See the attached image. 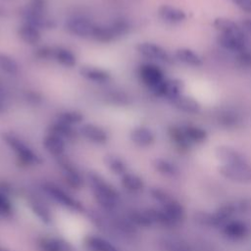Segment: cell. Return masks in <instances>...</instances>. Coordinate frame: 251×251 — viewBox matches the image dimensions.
Wrapping results in <instances>:
<instances>
[{
	"label": "cell",
	"mask_w": 251,
	"mask_h": 251,
	"mask_svg": "<svg viewBox=\"0 0 251 251\" xmlns=\"http://www.w3.org/2000/svg\"><path fill=\"white\" fill-rule=\"evenodd\" d=\"M88 181L96 202L107 210H113L117 207L120 194L115 186L107 181L100 174L89 172Z\"/></svg>",
	"instance_id": "6da1fadb"
},
{
	"label": "cell",
	"mask_w": 251,
	"mask_h": 251,
	"mask_svg": "<svg viewBox=\"0 0 251 251\" xmlns=\"http://www.w3.org/2000/svg\"><path fill=\"white\" fill-rule=\"evenodd\" d=\"M4 142L15 152L18 160L24 165H38L42 162L40 157L34 152L19 135L14 132L6 131L2 133Z\"/></svg>",
	"instance_id": "7a4b0ae2"
},
{
	"label": "cell",
	"mask_w": 251,
	"mask_h": 251,
	"mask_svg": "<svg viewBox=\"0 0 251 251\" xmlns=\"http://www.w3.org/2000/svg\"><path fill=\"white\" fill-rule=\"evenodd\" d=\"M130 29L128 21L116 19L108 25H97L93 30L92 39L101 43H109L126 34Z\"/></svg>",
	"instance_id": "3957f363"
},
{
	"label": "cell",
	"mask_w": 251,
	"mask_h": 251,
	"mask_svg": "<svg viewBox=\"0 0 251 251\" xmlns=\"http://www.w3.org/2000/svg\"><path fill=\"white\" fill-rule=\"evenodd\" d=\"M42 188L47 195H49L55 202H57L61 206L72 211L83 212L84 208L82 204L55 183L45 182L42 185Z\"/></svg>",
	"instance_id": "277c9868"
},
{
	"label": "cell",
	"mask_w": 251,
	"mask_h": 251,
	"mask_svg": "<svg viewBox=\"0 0 251 251\" xmlns=\"http://www.w3.org/2000/svg\"><path fill=\"white\" fill-rule=\"evenodd\" d=\"M138 76L151 92L166 79L163 70L153 63L141 64L138 67Z\"/></svg>",
	"instance_id": "5b68a950"
},
{
	"label": "cell",
	"mask_w": 251,
	"mask_h": 251,
	"mask_svg": "<svg viewBox=\"0 0 251 251\" xmlns=\"http://www.w3.org/2000/svg\"><path fill=\"white\" fill-rule=\"evenodd\" d=\"M220 173L226 178L236 182H251V165L246 162L222 165L220 167Z\"/></svg>",
	"instance_id": "8992f818"
},
{
	"label": "cell",
	"mask_w": 251,
	"mask_h": 251,
	"mask_svg": "<svg viewBox=\"0 0 251 251\" xmlns=\"http://www.w3.org/2000/svg\"><path fill=\"white\" fill-rule=\"evenodd\" d=\"M96 24L83 17H74L66 21V30L79 38H91Z\"/></svg>",
	"instance_id": "52a82bcc"
},
{
	"label": "cell",
	"mask_w": 251,
	"mask_h": 251,
	"mask_svg": "<svg viewBox=\"0 0 251 251\" xmlns=\"http://www.w3.org/2000/svg\"><path fill=\"white\" fill-rule=\"evenodd\" d=\"M136 51L145 58L150 60L171 64L173 58L162 46L153 42H140L135 47Z\"/></svg>",
	"instance_id": "ba28073f"
},
{
	"label": "cell",
	"mask_w": 251,
	"mask_h": 251,
	"mask_svg": "<svg viewBox=\"0 0 251 251\" xmlns=\"http://www.w3.org/2000/svg\"><path fill=\"white\" fill-rule=\"evenodd\" d=\"M215 120L216 123L225 129H235L243 124L242 115L232 108L220 109L216 113Z\"/></svg>",
	"instance_id": "9c48e42d"
},
{
	"label": "cell",
	"mask_w": 251,
	"mask_h": 251,
	"mask_svg": "<svg viewBox=\"0 0 251 251\" xmlns=\"http://www.w3.org/2000/svg\"><path fill=\"white\" fill-rule=\"evenodd\" d=\"M183 90V82L176 78L165 79L156 89L152 91L155 96L164 97L168 99L170 102L176 97L182 94Z\"/></svg>",
	"instance_id": "30bf717a"
},
{
	"label": "cell",
	"mask_w": 251,
	"mask_h": 251,
	"mask_svg": "<svg viewBox=\"0 0 251 251\" xmlns=\"http://www.w3.org/2000/svg\"><path fill=\"white\" fill-rule=\"evenodd\" d=\"M21 15L25 23L30 24L39 29H51L56 26V22L42 13H34L24 7L21 10Z\"/></svg>",
	"instance_id": "8fae6325"
},
{
	"label": "cell",
	"mask_w": 251,
	"mask_h": 251,
	"mask_svg": "<svg viewBox=\"0 0 251 251\" xmlns=\"http://www.w3.org/2000/svg\"><path fill=\"white\" fill-rule=\"evenodd\" d=\"M59 166L65 181L72 188L80 189L83 185V178L78 170L70 161L66 159H61V157L59 161Z\"/></svg>",
	"instance_id": "7c38bea8"
},
{
	"label": "cell",
	"mask_w": 251,
	"mask_h": 251,
	"mask_svg": "<svg viewBox=\"0 0 251 251\" xmlns=\"http://www.w3.org/2000/svg\"><path fill=\"white\" fill-rule=\"evenodd\" d=\"M78 132L88 141L96 144H104L109 139V134L102 126L94 124H83Z\"/></svg>",
	"instance_id": "4fadbf2b"
},
{
	"label": "cell",
	"mask_w": 251,
	"mask_h": 251,
	"mask_svg": "<svg viewBox=\"0 0 251 251\" xmlns=\"http://www.w3.org/2000/svg\"><path fill=\"white\" fill-rule=\"evenodd\" d=\"M78 73L85 79L97 83L107 82L111 78V73L109 71L91 65L81 66Z\"/></svg>",
	"instance_id": "5bb4252c"
},
{
	"label": "cell",
	"mask_w": 251,
	"mask_h": 251,
	"mask_svg": "<svg viewBox=\"0 0 251 251\" xmlns=\"http://www.w3.org/2000/svg\"><path fill=\"white\" fill-rule=\"evenodd\" d=\"M130 140L139 147H148L155 141V134L147 126H139L132 128L129 133Z\"/></svg>",
	"instance_id": "9a60e30c"
},
{
	"label": "cell",
	"mask_w": 251,
	"mask_h": 251,
	"mask_svg": "<svg viewBox=\"0 0 251 251\" xmlns=\"http://www.w3.org/2000/svg\"><path fill=\"white\" fill-rule=\"evenodd\" d=\"M216 157L217 159L222 163V165H230V164H236L241 162H246V159L244 156L238 152L236 149L230 147L222 145L217 147L216 149Z\"/></svg>",
	"instance_id": "2e32d148"
},
{
	"label": "cell",
	"mask_w": 251,
	"mask_h": 251,
	"mask_svg": "<svg viewBox=\"0 0 251 251\" xmlns=\"http://www.w3.org/2000/svg\"><path fill=\"white\" fill-rule=\"evenodd\" d=\"M42 145L49 154L58 158L62 157L66 150V140L50 132H48L44 136L42 140Z\"/></svg>",
	"instance_id": "e0dca14e"
},
{
	"label": "cell",
	"mask_w": 251,
	"mask_h": 251,
	"mask_svg": "<svg viewBox=\"0 0 251 251\" xmlns=\"http://www.w3.org/2000/svg\"><path fill=\"white\" fill-rule=\"evenodd\" d=\"M217 42L222 48H224L225 50L231 52L233 54L248 47L246 38H241V37H237V36H233V35H226V34L219 33V35L217 37Z\"/></svg>",
	"instance_id": "ac0fdd59"
},
{
	"label": "cell",
	"mask_w": 251,
	"mask_h": 251,
	"mask_svg": "<svg viewBox=\"0 0 251 251\" xmlns=\"http://www.w3.org/2000/svg\"><path fill=\"white\" fill-rule=\"evenodd\" d=\"M213 25L220 34L233 35V36H237V37H241V38H246L241 27L229 19L217 18V19H215Z\"/></svg>",
	"instance_id": "d6986e66"
},
{
	"label": "cell",
	"mask_w": 251,
	"mask_h": 251,
	"mask_svg": "<svg viewBox=\"0 0 251 251\" xmlns=\"http://www.w3.org/2000/svg\"><path fill=\"white\" fill-rule=\"evenodd\" d=\"M158 15L162 21L168 24H178L186 18L183 10L171 5H162L158 10Z\"/></svg>",
	"instance_id": "ffe728a7"
},
{
	"label": "cell",
	"mask_w": 251,
	"mask_h": 251,
	"mask_svg": "<svg viewBox=\"0 0 251 251\" xmlns=\"http://www.w3.org/2000/svg\"><path fill=\"white\" fill-rule=\"evenodd\" d=\"M171 103L176 109L187 114H197L201 111V105L199 102L192 97L184 95L183 93L173 99Z\"/></svg>",
	"instance_id": "44dd1931"
},
{
	"label": "cell",
	"mask_w": 251,
	"mask_h": 251,
	"mask_svg": "<svg viewBox=\"0 0 251 251\" xmlns=\"http://www.w3.org/2000/svg\"><path fill=\"white\" fill-rule=\"evenodd\" d=\"M38 244L42 251H75L70 242L57 237H43Z\"/></svg>",
	"instance_id": "7402d4cb"
},
{
	"label": "cell",
	"mask_w": 251,
	"mask_h": 251,
	"mask_svg": "<svg viewBox=\"0 0 251 251\" xmlns=\"http://www.w3.org/2000/svg\"><path fill=\"white\" fill-rule=\"evenodd\" d=\"M53 60L66 68H73L76 65L75 54L63 46L53 47Z\"/></svg>",
	"instance_id": "603a6c76"
},
{
	"label": "cell",
	"mask_w": 251,
	"mask_h": 251,
	"mask_svg": "<svg viewBox=\"0 0 251 251\" xmlns=\"http://www.w3.org/2000/svg\"><path fill=\"white\" fill-rule=\"evenodd\" d=\"M18 35L24 42H25L29 45H35L41 39L40 29L35 27L34 25L25 23V22L19 26Z\"/></svg>",
	"instance_id": "cb8c5ba5"
},
{
	"label": "cell",
	"mask_w": 251,
	"mask_h": 251,
	"mask_svg": "<svg viewBox=\"0 0 251 251\" xmlns=\"http://www.w3.org/2000/svg\"><path fill=\"white\" fill-rule=\"evenodd\" d=\"M48 132L50 133H54L62 138L66 139H74L76 134H77V130L75 128V126H69L67 124L61 123L59 121H55L52 124H50L49 127H48Z\"/></svg>",
	"instance_id": "d4e9b609"
},
{
	"label": "cell",
	"mask_w": 251,
	"mask_h": 251,
	"mask_svg": "<svg viewBox=\"0 0 251 251\" xmlns=\"http://www.w3.org/2000/svg\"><path fill=\"white\" fill-rule=\"evenodd\" d=\"M168 133H169V136H170L171 140L179 149L186 150L191 145L189 143L188 139L186 138L185 134H184L182 125H180V126L179 125H173V126H171L169 127Z\"/></svg>",
	"instance_id": "484cf974"
},
{
	"label": "cell",
	"mask_w": 251,
	"mask_h": 251,
	"mask_svg": "<svg viewBox=\"0 0 251 251\" xmlns=\"http://www.w3.org/2000/svg\"><path fill=\"white\" fill-rule=\"evenodd\" d=\"M175 56L176 60L180 61L181 63L188 65V66H193V67H200L203 64L202 58L193 50L188 49V48H179L176 51Z\"/></svg>",
	"instance_id": "4316f807"
},
{
	"label": "cell",
	"mask_w": 251,
	"mask_h": 251,
	"mask_svg": "<svg viewBox=\"0 0 251 251\" xmlns=\"http://www.w3.org/2000/svg\"><path fill=\"white\" fill-rule=\"evenodd\" d=\"M85 245L90 251H119L110 241L96 235L87 236Z\"/></svg>",
	"instance_id": "83f0119b"
},
{
	"label": "cell",
	"mask_w": 251,
	"mask_h": 251,
	"mask_svg": "<svg viewBox=\"0 0 251 251\" xmlns=\"http://www.w3.org/2000/svg\"><path fill=\"white\" fill-rule=\"evenodd\" d=\"M224 233L231 239H242L248 233L247 226L239 221L229 222L224 227Z\"/></svg>",
	"instance_id": "f1b7e54d"
},
{
	"label": "cell",
	"mask_w": 251,
	"mask_h": 251,
	"mask_svg": "<svg viewBox=\"0 0 251 251\" xmlns=\"http://www.w3.org/2000/svg\"><path fill=\"white\" fill-rule=\"evenodd\" d=\"M184 134L192 145L194 143H202L207 138V132L204 128L194 125H182Z\"/></svg>",
	"instance_id": "f546056e"
},
{
	"label": "cell",
	"mask_w": 251,
	"mask_h": 251,
	"mask_svg": "<svg viewBox=\"0 0 251 251\" xmlns=\"http://www.w3.org/2000/svg\"><path fill=\"white\" fill-rule=\"evenodd\" d=\"M56 120L69 126H75L82 123V121L84 120V116L80 111L77 110H65L58 113Z\"/></svg>",
	"instance_id": "4dcf8cb0"
},
{
	"label": "cell",
	"mask_w": 251,
	"mask_h": 251,
	"mask_svg": "<svg viewBox=\"0 0 251 251\" xmlns=\"http://www.w3.org/2000/svg\"><path fill=\"white\" fill-rule=\"evenodd\" d=\"M122 184L123 186L131 192H138L143 189L144 183L142 178L132 173H126L125 175L122 176Z\"/></svg>",
	"instance_id": "1f68e13d"
},
{
	"label": "cell",
	"mask_w": 251,
	"mask_h": 251,
	"mask_svg": "<svg viewBox=\"0 0 251 251\" xmlns=\"http://www.w3.org/2000/svg\"><path fill=\"white\" fill-rule=\"evenodd\" d=\"M162 210L166 213V215L174 223H176V222L181 221L183 219V216H184L183 208L176 201H174V200H171V199L168 200L167 202H165L163 204V209Z\"/></svg>",
	"instance_id": "d6a6232c"
},
{
	"label": "cell",
	"mask_w": 251,
	"mask_h": 251,
	"mask_svg": "<svg viewBox=\"0 0 251 251\" xmlns=\"http://www.w3.org/2000/svg\"><path fill=\"white\" fill-rule=\"evenodd\" d=\"M104 162L109 170L119 176H123L126 173V165L125 161L117 155L108 154L104 157Z\"/></svg>",
	"instance_id": "836d02e7"
},
{
	"label": "cell",
	"mask_w": 251,
	"mask_h": 251,
	"mask_svg": "<svg viewBox=\"0 0 251 251\" xmlns=\"http://www.w3.org/2000/svg\"><path fill=\"white\" fill-rule=\"evenodd\" d=\"M29 207L31 209V211L37 216V218L45 223V224H50L52 221V216L51 213L49 211V209L44 205V203L33 199L29 201Z\"/></svg>",
	"instance_id": "e575fe53"
},
{
	"label": "cell",
	"mask_w": 251,
	"mask_h": 251,
	"mask_svg": "<svg viewBox=\"0 0 251 251\" xmlns=\"http://www.w3.org/2000/svg\"><path fill=\"white\" fill-rule=\"evenodd\" d=\"M153 166L155 170L158 171L160 174L168 176H175L178 174L177 167L174 163L166 159H162V158L155 159L153 162Z\"/></svg>",
	"instance_id": "d590c367"
},
{
	"label": "cell",
	"mask_w": 251,
	"mask_h": 251,
	"mask_svg": "<svg viewBox=\"0 0 251 251\" xmlns=\"http://www.w3.org/2000/svg\"><path fill=\"white\" fill-rule=\"evenodd\" d=\"M19 64L10 55L0 53V70L8 75H16L19 72Z\"/></svg>",
	"instance_id": "8d00e7d4"
},
{
	"label": "cell",
	"mask_w": 251,
	"mask_h": 251,
	"mask_svg": "<svg viewBox=\"0 0 251 251\" xmlns=\"http://www.w3.org/2000/svg\"><path fill=\"white\" fill-rule=\"evenodd\" d=\"M235 64L242 69H251V50L246 47L233 54Z\"/></svg>",
	"instance_id": "74e56055"
},
{
	"label": "cell",
	"mask_w": 251,
	"mask_h": 251,
	"mask_svg": "<svg viewBox=\"0 0 251 251\" xmlns=\"http://www.w3.org/2000/svg\"><path fill=\"white\" fill-rule=\"evenodd\" d=\"M129 221L132 224L136 225V226H144V227L150 226L153 224L145 211H143V212H139V211L132 212L129 215Z\"/></svg>",
	"instance_id": "f35d334b"
},
{
	"label": "cell",
	"mask_w": 251,
	"mask_h": 251,
	"mask_svg": "<svg viewBox=\"0 0 251 251\" xmlns=\"http://www.w3.org/2000/svg\"><path fill=\"white\" fill-rule=\"evenodd\" d=\"M13 213V205L9 197L0 191V215L10 216Z\"/></svg>",
	"instance_id": "ab89813d"
},
{
	"label": "cell",
	"mask_w": 251,
	"mask_h": 251,
	"mask_svg": "<svg viewBox=\"0 0 251 251\" xmlns=\"http://www.w3.org/2000/svg\"><path fill=\"white\" fill-rule=\"evenodd\" d=\"M25 7L31 12L45 14L47 11V1L46 0H29V2Z\"/></svg>",
	"instance_id": "60d3db41"
},
{
	"label": "cell",
	"mask_w": 251,
	"mask_h": 251,
	"mask_svg": "<svg viewBox=\"0 0 251 251\" xmlns=\"http://www.w3.org/2000/svg\"><path fill=\"white\" fill-rule=\"evenodd\" d=\"M35 58L39 60H53V47L50 46H40L34 50Z\"/></svg>",
	"instance_id": "b9f144b4"
},
{
	"label": "cell",
	"mask_w": 251,
	"mask_h": 251,
	"mask_svg": "<svg viewBox=\"0 0 251 251\" xmlns=\"http://www.w3.org/2000/svg\"><path fill=\"white\" fill-rule=\"evenodd\" d=\"M109 99L112 103L115 104H127L128 103V96L123 92H112L109 95Z\"/></svg>",
	"instance_id": "7bdbcfd3"
},
{
	"label": "cell",
	"mask_w": 251,
	"mask_h": 251,
	"mask_svg": "<svg viewBox=\"0 0 251 251\" xmlns=\"http://www.w3.org/2000/svg\"><path fill=\"white\" fill-rule=\"evenodd\" d=\"M166 246L169 251H192L188 246L184 245L183 243L176 241H168L166 242Z\"/></svg>",
	"instance_id": "ee69618b"
},
{
	"label": "cell",
	"mask_w": 251,
	"mask_h": 251,
	"mask_svg": "<svg viewBox=\"0 0 251 251\" xmlns=\"http://www.w3.org/2000/svg\"><path fill=\"white\" fill-rule=\"evenodd\" d=\"M150 193H151V195H152V197H153L154 199H156L157 201H159V202L162 203V204H164L165 202H167L168 200H170V198L167 196V194H166L164 191L160 190V189L154 188V189H152V190L150 191Z\"/></svg>",
	"instance_id": "f6af8a7d"
},
{
	"label": "cell",
	"mask_w": 251,
	"mask_h": 251,
	"mask_svg": "<svg viewBox=\"0 0 251 251\" xmlns=\"http://www.w3.org/2000/svg\"><path fill=\"white\" fill-rule=\"evenodd\" d=\"M232 1L242 11L251 13V0H232Z\"/></svg>",
	"instance_id": "bcb514c9"
},
{
	"label": "cell",
	"mask_w": 251,
	"mask_h": 251,
	"mask_svg": "<svg viewBox=\"0 0 251 251\" xmlns=\"http://www.w3.org/2000/svg\"><path fill=\"white\" fill-rule=\"evenodd\" d=\"M242 26L251 33V19H246L242 22Z\"/></svg>",
	"instance_id": "7dc6e473"
},
{
	"label": "cell",
	"mask_w": 251,
	"mask_h": 251,
	"mask_svg": "<svg viewBox=\"0 0 251 251\" xmlns=\"http://www.w3.org/2000/svg\"><path fill=\"white\" fill-rule=\"evenodd\" d=\"M5 111V104H4V100L2 98H0V114L3 113Z\"/></svg>",
	"instance_id": "c3c4849f"
},
{
	"label": "cell",
	"mask_w": 251,
	"mask_h": 251,
	"mask_svg": "<svg viewBox=\"0 0 251 251\" xmlns=\"http://www.w3.org/2000/svg\"><path fill=\"white\" fill-rule=\"evenodd\" d=\"M0 251H6V250H5V249H3V248H1V247H0Z\"/></svg>",
	"instance_id": "681fc988"
}]
</instances>
